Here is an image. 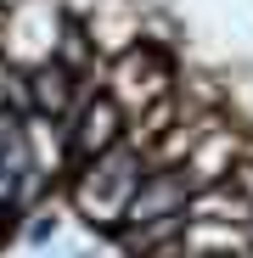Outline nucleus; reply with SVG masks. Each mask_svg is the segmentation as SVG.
Wrapping results in <instances>:
<instances>
[{
	"mask_svg": "<svg viewBox=\"0 0 253 258\" xmlns=\"http://www.w3.org/2000/svg\"><path fill=\"white\" fill-rule=\"evenodd\" d=\"M141 174H146V157L118 141V146H107V152H96V157H84V163L68 168V202H73V213L84 225L118 236L124 208H130Z\"/></svg>",
	"mask_w": 253,
	"mask_h": 258,
	"instance_id": "1",
	"label": "nucleus"
},
{
	"mask_svg": "<svg viewBox=\"0 0 253 258\" xmlns=\"http://www.w3.org/2000/svg\"><path fill=\"white\" fill-rule=\"evenodd\" d=\"M175 62H169V51L158 45H130V51H118L113 62H102V96L124 112V118H135L141 107L163 101V96H175Z\"/></svg>",
	"mask_w": 253,
	"mask_h": 258,
	"instance_id": "2",
	"label": "nucleus"
},
{
	"mask_svg": "<svg viewBox=\"0 0 253 258\" xmlns=\"http://www.w3.org/2000/svg\"><path fill=\"white\" fill-rule=\"evenodd\" d=\"M68 17L57 12V0H0V56H6V68L28 73L39 62H51L57 39H62Z\"/></svg>",
	"mask_w": 253,
	"mask_h": 258,
	"instance_id": "3",
	"label": "nucleus"
},
{
	"mask_svg": "<svg viewBox=\"0 0 253 258\" xmlns=\"http://www.w3.org/2000/svg\"><path fill=\"white\" fill-rule=\"evenodd\" d=\"M247 146H253V141L242 135L231 118L208 123L203 135H197V146H191V152L180 157V168H175L180 185H186V197H191V191H203V185H225V174L236 168V157H242Z\"/></svg>",
	"mask_w": 253,
	"mask_h": 258,
	"instance_id": "4",
	"label": "nucleus"
},
{
	"mask_svg": "<svg viewBox=\"0 0 253 258\" xmlns=\"http://www.w3.org/2000/svg\"><path fill=\"white\" fill-rule=\"evenodd\" d=\"M186 213V185L175 168H146L130 208H124V225L118 236H135V230H152V225H169V219H180Z\"/></svg>",
	"mask_w": 253,
	"mask_h": 258,
	"instance_id": "5",
	"label": "nucleus"
},
{
	"mask_svg": "<svg viewBox=\"0 0 253 258\" xmlns=\"http://www.w3.org/2000/svg\"><path fill=\"white\" fill-rule=\"evenodd\" d=\"M141 23H146V6H141V0H102L79 28H84V39L96 45V56L113 62L118 51L141 45Z\"/></svg>",
	"mask_w": 253,
	"mask_h": 258,
	"instance_id": "6",
	"label": "nucleus"
},
{
	"mask_svg": "<svg viewBox=\"0 0 253 258\" xmlns=\"http://www.w3.org/2000/svg\"><path fill=\"white\" fill-rule=\"evenodd\" d=\"M23 146H28V163L34 174L57 185L68 168H73V152H68V123L62 118H45V112H23Z\"/></svg>",
	"mask_w": 253,
	"mask_h": 258,
	"instance_id": "7",
	"label": "nucleus"
},
{
	"mask_svg": "<svg viewBox=\"0 0 253 258\" xmlns=\"http://www.w3.org/2000/svg\"><path fill=\"white\" fill-rule=\"evenodd\" d=\"M175 258H247V225L180 219V230H175Z\"/></svg>",
	"mask_w": 253,
	"mask_h": 258,
	"instance_id": "8",
	"label": "nucleus"
},
{
	"mask_svg": "<svg viewBox=\"0 0 253 258\" xmlns=\"http://www.w3.org/2000/svg\"><path fill=\"white\" fill-rule=\"evenodd\" d=\"M23 90H28V112H45V118H68L79 101V79L57 62H39L23 73Z\"/></svg>",
	"mask_w": 253,
	"mask_h": 258,
	"instance_id": "9",
	"label": "nucleus"
},
{
	"mask_svg": "<svg viewBox=\"0 0 253 258\" xmlns=\"http://www.w3.org/2000/svg\"><path fill=\"white\" fill-rule=\"evenodd\" d=\"M186 219H220V225H247L253 202H242L231 185H203L186 197Z\"/></svg>",
	"mask_w": 253,
	"mask_h": 258,
	"instance_id": "10",
	"label": "nucleus"
},
{
	"mask_svg": "<svg viewBox=\"0 0 253 258\" xmlns=\"http://www.w3.org/2000/svg\"><path fill=\"white\" fill-rule=\"evenodd\" d=\"M225 185L242 197V202H253V146L236 157V168H231V174H225Z\"/></svg>",
	"mask_w": 253,
	"mask_h": 258,
	"instance_id": "11",
	"label": "nucleus"
},
{
	"mask_svg": "<svg viewBox=\"0 0 253 258\" xmlns=\"http://www.w3.org/2000/svg\"><path fill=\"white\" fill-rule=\"evenodd\" d=\"M96 6H102V0H57V12H62L68 23H84V17H90Z\"/></svg>",
	"mask_w": 253,
	"mask_h": 258,
	"instance_id": "12",
	"label": "nucleus"
},
{
	"mask_svg": "<svg viewBox=\"0 0 253 258\" xmlns=\"http://www.w3.org/2000/svg\"><path fill=\"white\" fill-rule=\"evenodd\" d=\"M6 79H12V68H6V56H0V101H6Z\"/></svg>",
	"mask_w": 253,
	"mask_h": 258,
	"instance_id": "13",
	"label": "nucleus"
}]
</instances>
